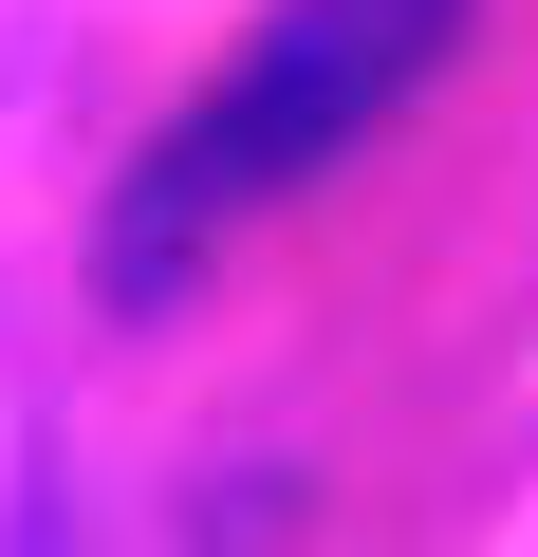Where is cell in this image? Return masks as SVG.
I'll list each match as a JSON object with an SVG mask.
<instances>
[{
    "label": "cell",
    "mask_w": 538,
    "mask_h": 557,
    "mask_svg": "<svg viewBox=\"0 0 538 557\" xmlns=\"http://www.w3.org/2000/svg\"><path fill=\"white\" fill-rule=\"evenodd\" d=\"M464 20H483V0H279V20L167 112V149L130 168V205H112V298H167L223 223L298 205L353 131H390V112L446 75Z\"/></svg>",
    "instance_id": "6da1fadb"
}]
</instances>
